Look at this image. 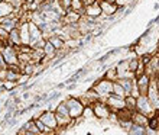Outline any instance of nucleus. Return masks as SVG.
<instances>
[{
    "mask_svg": "<svg viewBox=\"0 0 159 135\" xmlns=\"http://www.w3.org/2000/svg\"><path fill=\"white\" fill-rule=\"evenodd\" d=\"M55 116H57V121H58V129H67L71 123H74V119L71 118V115H70V110H68V106L67 103H65V100L61 102V103H58L57 105V108H55ZM57 129V131H58Z\"/></svg>",
    "mask_w": 159,
    "mask_h": 135,
    "instance_id": "1",
    "label": "nucleus"
},
{
    "mask_svg": "<svg viewBox=\"0 0 159 135\" xmlns=\"http://www.w3.org/2000/svg\"><path fill=\"white\" fill-rule=\"evenodd\" d=\"M93 89L97 92V94H98V97H100V100L106 102L110 94H113L114 83L103 77V79H100L98 81H96V84L93 86Z\"/></svg>",
    "mask_w": 159,
    "mask_h": 135,
    "instance_id": "2",
    "label": "nucleus"
},
{
    "mask_svg": "<svg viewBox=\"0 0 159 135\" xmlns=\"http://www.w3.org/2000/svg\"><path fill=\"white\" fill-rule=\"evenodd\" d=\"M65 103H67L68 110H70V115H71V118L74 119V121L83 118L85 106L83 105V102L80 100V97H68L67 100H65Z\"/></svg>",
    "mask_w": 159,
    "mask_h": 135,
    "instance_id": "3",
    "label": "nucleus"
},
{
    "mask_svg": "<svg viewBox=\"0 0 159 135\" xmlns=\"http://www.w3.org/2000/svg\"><path fill=\"white\" fill-rule=\"evenodd\" d=\"M136 110L140 112V113H143V115H146L148 118H152V116L156 113L155 108L152 106V103H151V100H149V97L148 96H139L138 97Z\"/></svg>",
    "mask_w": 159,
    "mask_h": 135,
    "instance_id": "4",
    "label": "nucleus"
},
{
    "mask_svg": "<svg viewBox=\"0 0 159 135\" xmlns=\"http://www.w3.org/2000/svg\"><path fill=\"white\" fill-rule=\"evenodd\" d=\"M93 110H94V116L98 119H109L113 113V110L106 102L98 100L93 105Z\"/></svg>",
    "mask_w": 159,
    "mask_h": 135,
    "instance_id": "5",
    "label": "nucleus"
},
{
    "mask_svg": "<svg viewBox=\"0 0 159 135\" xmlns=\"http://www.w3.org/2000/svg\"><path fill=\"white\" fill-rule=\"evenodd\" d=\"M0 52L3 54V58L6 61V64H7V67L9 65H19V57H17L19 54H17V50L15 46L9 45L6 48H3Z\"/></svg>",
    "mask_w": 159,
    "mask_h": 135,
    "instance_id": "6",
    "label": "nucleus"
},
{
    "mask_svg": "<svg viewBox=\"0 0 159 135\" xmlns=\"http://www.w3.org/2000/svg\"><path fill=\"white\" fill-rule=\"evenodd\" d=\"M130 58L123 60L116 65V70H117V76L119 80L120 79H136V74L130 71Z\"/></svg>",
    "mask_w": 159,
    "mask_h": 135,
    "instance_id": "7",
    "label": "nucleus"
},
{
    "mask_svg": "<svg viewBox=\"0 0 159 135\" xmlns=\"http://www.w3.org/2000/svg\"><path fill=\"white\" fill-rule=\"evenodd\" d=\"M39 121H42L46 127L51 128V129H54V131H57L59 127L54 110H45V112H42V115L39 116Z\"/></svg>",
    "mask_w": 159,
    "mask_h": 135,
    "instance_id": "8",
    "label": "nucleus"
},
{
    "mask_svg": "<svg viewBox=\"0 0 159 135\" xmlns=\"http://www.w3.org/2000/svg\"><path fill=\"white\" fill-rule=\"evenodd\" d=\"M106 103L111 108L113 112H119V110L125 109L126 108V97H121V96H117V94H110L107 97Z\"/></svg>",
    "mask_w": 159,
    "mask_h": 135,
    "instance_id": "9",
    "label": "nucleus"
},
{
    "mask_svg": "<svg viewBox=\"0 0 159 135\" xmlns=\"http://www.w3.org/2000/svg\"><path fill=\"white\" fill-rule=\"evenodd\" d=\"M151 83H152V77L148 76V74H142V76L136 77V84H138L140 96H146L148 94V90L151 87Z\"/></svg>",
    "mask_w": 159,
    "mask_h": 135,
    "instance_id": "10",
    "label": "nucleus"
},
{
    "mask_svg": "<svg viewBox=\"0 0 159 135\" xmlns=\"http://www.w3.org/2000/svg\"><path fill=\"white\" fill-rule=\"evenodd\" d=\"M101 13H103V10H101L100 2H96L94 4H91V6H87V7L84 9V15H85V17H91V19H96V17H98Z\"/></svg>",
    "mask_w": 159,
    "mask_h": 135,
    "instance_id": "11",
    "label": "nucleus"
},
{
    "mask_svg": "<svg viewBox=\"0 0 159 135\" xmlns=\"http://www.w3.org/2000/svg\"><path fill=\"white\" fill-rule=\"evenodd\" d=\"M100 4H101L103 13L107 15V16H110V17L114 16V15L119 12V7H120V6H117L116 3H110V2H106V0H101Z\"/></svg>",
    "mask_w": 159,
    "mask_h": 135,
    "instance_id": "12",
    "label": "nucleus"
},
{
    "mask_svg": "<svg viewBox=\"0 0 159 135\" xmlns=\"http://www.w3.org/2000/svg\"><path fill=\"white\" fill-rule=\"evenodd\" d=\"M80 21H81V13L75 12V10H70L64 16V23L65 25H78Z\"/></svg>",
    "mask_w": 159,
    "mask_h": 135,
    "instance_id": "13",
    "label": "nucleus"
},
{
    "mask_svg": "<svg viewBox=\"0 0 159 135\" xmlns=\"http://www.w3.org/2000/svg\"><path fill=\"white\" fill-rule=\"evenodd\" d=\"M13 12H16V9L13 7V4L7 3V2H4V0L0 2V19L7 17V16H12Z\"/></svg>",
    "mask_w": 159,
    "mask_h": 135,
    "instance_id": "14",
    "label": "nucleus"
},
{
    "mask_svg": "<svg viewBox=\"0 0 159 135\" xmlns=\"http://www.w3.org/2000/svg\"><path fill=\"white\" fill-rule=\"evenodd\" d=\"M126 90V94L127 96H132V93H133L134 87H136V79H120L117 80Z\"/></svg>",
    "mask_w": 159,
    "mask_h": 135,
    "instance_id": "15",
    "label": "nucleus"
},
{
    "mask_svg": "<svg viewBox=\"0 0 159 135\" xmlns=\"http://www.w3.org/2000/svg\"><path fill=\"white\" fill-rule=\"evenodd\" d=\"M132 122L134 123V125H140V127H148L149 125V118H148L146 115L140 113V112H134L133 116H132Z\"/></svg>",
    "mask_w": 159,
    "mask_h": 135,
    "instance_id": "16",
    "label": "nucleus"
},
{
    "mask_svg": "<svg viewBox=\"0 0 159 135\" xmlns=\"http://www.w3.org/2000/svg\"><path fill=\"white\" fill-rule=\"evenodd\" d=\"M48 41H49L52 45L57 48V50H61L64 46V41H62V38L59 36V35H57V34H54V35H51L49 38H48Z\"/></svg>",
    "mask_w": 159,
    "mask_h": 135,
    "instance_id": "17",
    "label": "nucleus"
},
{
    "mask_svg": "<svg viewBox=\"0 0 159 135\" xmlns=\"http://www.w3.org/2000/svg\"><path fill=\"white\" fill-rule=\"evenodd\" d=\"M136 105H138V97L126 96V108L132 112H136Z\"/></svg>",
    "mask_w": 159,
    "mask_h": 135,
    "instance_id": "18",
    "label": "nucleus"
},
{
    "mask_svg": "<svg viewBox=\"0 0 159 135\" xmlns=\"http://www.w3.org/2000/svg\"><path fill=\"white\" fill-rule=\"evenodd\" d=\"M129 135H146V127H140V125H134L130 128V131L127 132Z\"/></svg>",
    "mask_w": 159,
    "mask_h": 135,
    "instance_id": "19",
    "label": "nucleus"
},
{
    "mask_svg": "<svg viewBox=\"0 0 159 135\" xmlns=\"http://www.w3.org/2000/svg\"><path fill=\"white\" fill-rule=\"evenodd\" d=\"M104 79H107V80H110V81H117L119 80V76H117V70H116V67H111L109 70V71L104 74Z\"/></svg>",
    "mask_w": 159,
    "mask_h": 135,
    "instance_id": "20",
    "label": "nucleus"
},
{
    "mask_svg": "<svg viewBox=\"0 0 159 135\" xmlns=\"http://www.w3.org/2000/svg\"><path fill=\"white\" fill-rule=\"evenodd\" d=\"M23 127L26 128V131L28 132H35V134H41L38 129V127H36V121L35 119H30L29 122H26Z\"/></svg>",
    "mask_w": 159,
    "mask_h": 135,
    "instance_id": "21",
    "label": "nucleus"
},
{
    "mask_svg": "<svg viewBox=\"0 0 159 135\" xmlns=\"http://www.w3.org/2000/svg\"><path fill=\"white\" fill-rule=\"evenodd\" d=\"M113 94H117V96H121V97H126V90L125 87L119 83V81H114V89H113Z\"/></svg>",
    "mask_w": 159,
    "mask_h": 135,
    "instance_id": "22",
    "label": "nucleus"
},
{
    "mask_svg": "<svg viewBox=\"0 0 159 135\" xmlns=\"http://www.w3.org/2000/svg\"><path fill=\"white\" fill-rule=\"evenodd\" d=\"M59 4L61 7L65 10V13L71 10V6H72V0H59Z\"/></svg>",
    "mask_w": 159,
    "mask_h": 135,
    "instance_id": "23",
    "label": "nucleus"
},
{
    "mask_svg": "<svg viewBox=\"0 0 159 135\" xmlns=\"http://www.w3.org/2000/svg\"><path fill=\"white\" fill-rule=\"evenodd\" d=\"M17 86V81H9V80H4V84H3V90H7V92H12L15 87Z\"/></svg>",
    "mask_w": 159,
    "mask_h": 135,
    "instance_id": "24",
    "label": "nucleus"
},
{
    "mask_svg": "<svg viewBox=\"0 0 159 135\" xmlns=\"http://www.w3.org/2000/svg\"><path fill=\"white\" fill-rule=\"evenodd\" d=\"M94 116V110H93V106H85V109H84V113H83V118H91Z\"/></svg>",
    "mask_w": 159,
    "mask_h": 135,
    "instance_id": "25",
    "label": "nucleus"
},
{
    "mask_svg": "<svg viewBox=\"0 0 159 135\" xmlns=\"http://www.w3.org/2000/svg\"><path fill=\"white\" fill-rule=\"evenodd\" d=\"M59 96H61V93H58V92H55V93H52V94H51V96H48V99H46V100L45 102H48V103H49V102H51V103H52V102H54L55 100V99H58V97Z\"/></svg>",
    "mask_w": 159,
    "mask_h": 135,
    "instance_id": "26",
    "label": "nucleus"
},
{
    "mask_svg": "<svg viewBox=\"0 0 159 135\" xmlns=\"http://www.w3.org/2000/svg\"><path fill=\"white\" fill-rule=\"evenodd\" d=\"M146 135H159L158 129H153L151 127H146Z\"/></svg>",
    "mask_w": 159,
    "mask_h": 135,
    "instance_id": "27",
    "label": "nucleus"
},
{
    "mask_svg": "<svg viewBox=\"0 0 159 135\" xmlns=\"http://www.w3.org/2000/svg\"><path fill=\"white\" fill-rule=\"evenodd\" d=\"M0 68H7V64H6V61H4L2 52H0Z\"/></svg>",
    "mask_w": 159,
    "mask_h": 135,
    "instance_id": "28",
    "label": "nucleus"
},
{
    "mask_svg": "<svg viewBox=\"0 0 159 135\" xmlns=\"http://www.w3.org/2000/svg\"><path fill=\"white\" fill-rule=\"evenodd\" d=\"M26 134H28V131H26V128H25V127H22L20 129H19V131L16 132V135H26Z\"/></svg>",
    "mask_w": 159,
    "mask_h": 135,
    "instance_id": "29",
    "label": "nucleus"
},
{
    "mask_svg": "<svg viewBox=\"0 0 159 135\" xmlns=\"http://www.w3.org/2000/svg\"><path fill=\"white\" fill-rule=\"evenodd\" d=\"M156 84H158V90H159V76L156 77Z\"/></svg>",
    "mask_w": 159,
    "mask_h": 135,
    "instance_id": "30",
    "label": "nucleus"
},
{
    "mask_svg": "<svg viewBox=\"0 0 159 135\" xmlns=\"http://www.w3.org/2000/svg\"><path fill=\"white\" fill-rule=\"evenodd\" d=\"M26 135H41V134H35V132H28Z\"/></svg>",
    "mask_w": 159,
    "mask_h": 135,
    "instance_id": "31",
    "label": "nucleus"
},
{
    "mask_svg": "<svg viewBox=\"0 0 159 135\" xmlns=\"http://www.w3.org/2000/svg\"><path fill=\"white\" fill-rule=\"evenodd\" d=\"M39 2H45V0H36V3H39Z\"/></svg>",
    "mask_w": 159,
    "mask_h": 135,
    "instance_id": "32",
    "label": "nucleus"
},
{
    "mask_svg": "<svg viewBox=\"0 0 159 135\" xmlns=\"http://www.w3.org/2000/svg\"><path fill=\"white\" fill-rule=\"evenodd\" d=\"M0 25H2V19H0Z\"/></svg>",
    "mask_w": 159,
    "mask_h": 135,
    "instance_id": "33",
    "label": "nucleus"
},
{
    "mask_svg": "<svg viewBox=\"0 0 159 135\" xmlns=\"http://www.w3.org/2000/svg\"><path fill=\"white\" fill-rule=\"evenodd\" d=\"M0 2H2V0H0Z\"/></svg>",
    "mask_w": 159,
    "mask_h": 135,
    "instance_id": "34",
    "label": "nucleus"
}]
</instances>
